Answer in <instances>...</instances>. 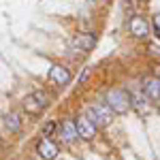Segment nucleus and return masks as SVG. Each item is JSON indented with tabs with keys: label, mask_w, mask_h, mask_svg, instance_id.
<instances>
[{
	"label": "nucleus",
	"mask_w": 160,
	"mask_h": 160,
	"mask_svg": "<svg viewBox=\"0 0 160 160\" xmlns=\"http://www.w3.org/2000/svg\"><path fill=\"white\" fill-rule=\"evenodd\" d=\"M105 102L111 107L113 113H126V111L130 109V94L126 90L115 88V90H109L107 92V100Z\"/></svg>",
	"instance_id": "f257e3e1"
},
{
	"label": "nucleus",
	"mask_w": 160,
	"mask_h": 160,
	"mask_svg": "<svg viewBox=\"0 0 160 160\" xmlns=\"http://www.w3.org/2000/svg\"><path fill=\"white\" fill-rule=\"evenodd\" d=\"M86 115L96 124V126H109V124L113 122V111H111V107L107 102H96V105L88 107Z\"/></svg>",
	"instance_id": "f03ea898"
},
{
	"label": "nucleus",
	"mask_w": 160,
	"mask_h": 160,
	"mask_svg": "<svg viewBox=\"0 0 160 160\" xmlns=\"http://www.w3.org/2000/svg\"><path fill=\"white\" fill-rule=\"evenodd\" d=\"M22 105H24V109L28 111L30 115H38L41 111L49 105V96H47L45 92H32V94H28L24 98Z\"/></svg>",
	"instance_id": "7ed1b4c3"
},
{
	"label": "nucleus",
	"mask_w": 160,
	"mask_h": 160,
	"mask_svg": "<svg viewBox=\"0 0 160 160\" xmlns=\"http://www.w3.org/2000/svg\"><path fill=\"white\" fill-rule=\"evenodd\" d=\"M75 126H77V135L79 139H83V141H92L94 137H96V124L92 122L88 115H79L77 120H75Z\"/></svg>",
	"instance_id": "20e7f679"
},
{
	"label": "nucleus",
	"mask_w": 160,
	"mask_h": 160,
	"mask_svg": "<svg viewBox=\"0 0 160 160\" xmlns=\"http://www.w3.org/2000/svg\"><path fill=\"white\" fill-rule=\"evenodd\" d=\"M47 79H49L53 86H68L71 79H73V75H71V71H68L66 66L53 64V66L49 68V73H47Z\"/></svg>",
	"instance_id": "39448f33"
},
{
	"label": "nucleus",
	"mask_w": 160,
	"mask_h": 160,
	"mask_svg": "<svg viewBox=\"0 0 160 160\" xmlns=\"http://www.w3.org/2000/svg\"><path fill=\"white\" fill-rule=\"evenodd\" d=\"M96 45V34L94 32H81V34H75L71 41V47L75 51H90Z\"/></svg>",
	"instance_id": "423d86ee"
},
{
	"label": "nucleus",
	"mask_w": 160,
	"mask_h": 160,
	"mask_svg": "<svg viewBox=\"0 0 160 160\" xmlns=\"http://www.w3.org/2000/svg\"><path fill=\"white\" fill-rule=\"evenodd\" d=\"M58 132H60V139L64 141V143H75L77 139H79V135H77V126H75V120H62L60 124H58Z\"/></svg>",
	"instance_id": "0eeeda50"
},
{
	"label": "nucleus",
	"mask_w": 160,
	"mask_h": 160,
	"mask_svg": "<svg viewBox=\"0 0 160 160\" xmlns=\"http://www.w3.org/2000/svg\"><path fill=\"white\" fill-rule=\"evenodd\" d=\"M37 154L43 160H53L58 156V145L51 141L49 137H41V141L37 143Z\"/></svg>",
	"instance_id": "6e6552de"
},
{
	"label": "nucleus",
	"mask_w": 160,
	"mask_h": 160,
	"mask_svg": "<svg viewBox=\"0 0 160 160\" xmlns=\"http://www.w3.org/2000/svg\"><path fill=\"white\" fill-rule=\"evenodd\" d=\"M130 107H135L141 115H145L149 111V98L143 94V90H137V92L130 94Z\"/></svg>",
	"instance_id": "1a4fd4ad"
},
{
	"label": "nucleus",
	"mask_w": 160,
	"mask_h": 160,
	"mask_svg": "<svg viewBox=\"0 0 160 160\" xmlns=\"http://www.w3.org/2000/svg\"><path fill=\"white\" fill-rule=\"evenodd\" d=\"M143 94L149 100H160V79L156 77H149L143 81Z\"/></svg>",
	"instance_id": "9d476101"
},
{
	"label": "nucleus",
	"mask_w": 160,
	"mask_h": 160,
	"mask_svg": "<svg viewBox=\"0 0 160 160\" xmlns=\"http://www.w3.org/2000/svg\"><path fill=\"white\" fill-rule=\"evenodd\" d=\"M130 32L137 38H145L148 37V22L143 17H132L130 19Z\"/></svg>",
	"instance_id": "9b49d317"
},
{
	"label": "nucleus",
	"mask_w": 160,
	"mask_h": 160,
	"mask_svg": "<svg viewBox=\"0 0 160 160\" xmlns=\"http://www.w3.org/2000/svg\"><path fill=\"white\" fill-rule=\"evenodd\" d=\"M4 126H7L11 132H19V130H22V120H19V115H17L15 111L7 113V115H4Z\"/></svg>",
	"instance_id": "f8f14e48"
},
{
	"label": "nucleus",
	"mask_w": 160,
	"mask_h": 160,
	"mask_svg": "<svg viewBox=\"0 0 160 160\" xmlns=\"http://www.w3.org/2000/svg\"><path fill=\"white\" fill-rule=\"evenodd\" d=\"M56 128H58V124H56V122H47V124H45V128H43V137H51Z\"/></svg>",
	"instance_id": "ddd939ff"
},
{
	"label": "nucleus",
	"mask_w": 160,
	"mask_h": 160,
	"mask_svg": "<svg viewBox=\"0 0 160 160\" xmlns=\"http://www.w3.org/2000/svg\"><path fill=\"white\" fill-rule=\"evenodd\" d=\"M88 75H90V68H83V73H81V77H79V86L88 79Z\"/></svg>",
	"instance_id": "4468645a"
},
{
	"label": "nucleus",
	"mask_w": 160,
	"mask_h": 160,
	"mask_svg": "<svg viewBox=\"0 0 160 160\" xmlns=\"http://www.w3.org/2000/svg\"><path fill=\"white\" fill-rule=\"evenodd\" d=\"M154 28H160V13L154 17Z\"/></svg>",
	"instance_id": "2eb2a0df"
},
{
	"label": "nucleus",
	"mask_w": 160,
	"mask_h": 160,
	"mask_svg": "<svg viewBox=\"0 0 160 160\" xmlns=\"http://www.w3.org/2000/svg\"><path fill=\"white\" fill-rule=\"evenodd\" d=\"M154 32H156V37L160 38V28H154Z\"/></svg>",
	"instance_id": "dca6fc26"
}]
</instances>
